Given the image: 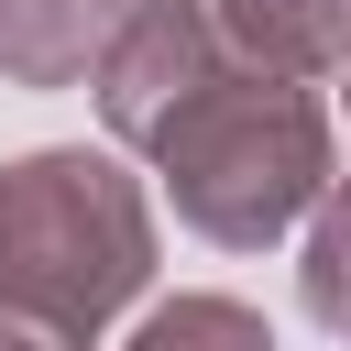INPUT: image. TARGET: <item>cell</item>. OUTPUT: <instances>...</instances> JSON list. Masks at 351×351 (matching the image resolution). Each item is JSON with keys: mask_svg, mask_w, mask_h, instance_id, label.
Listing matches in <instances>:
<instances>
[{"mask_svg": "<svg viewBox=\"0 0 351 351\" xmlns=\"http://www.w3.org/2000/svg\"><path fill=\"white\" fill-rule=\"evenodd\" d=\"M143 154L176 186V219L230 241V252L285 241L329 197V110H318V88L296 66H252V55H219L165 110V132Z\"/></svg>", "mask_w": 351, "mask_h": 351, "instance_id": "obj_2", "label": "cell"}, {"mask_svg": "<svg viewBox=\"0 0 351 351\" xmlns=\"http://www.w3.org/2000/svg\"><path fill=\"white\" fill-rule=\"evenodd\" d=\"M318 11V66H351V0H307Z\"/></svg>", "mask_w": 351, "mask_h": 351, "instance_id": "obj_7", "label": "cell"}, {"mask_svg": "<svg viewBox=\"0 0 351 351\" xmlns=\"http://www.w3.org/2000/svg\"><path fill=\"white\" fill-rule=\"evenodd\" d=\"M143 0H0V77L22 88H66V77H99V55L121 44Z\"/></svg>", "mask_w": 351, "mask_h": 351, "instance_id": "obj_4", "label": "cell"}, {"mask_svg": "<svg viewBox=\"0 0 351 351\" xmlns=\"http://www.w3.org/2000/svg\"><path fill=\"white\" fill-rule=\"evenodd\" d=\"M132 351H274V340H263V318L230 307V296H176V307H154V318L132 329Z\"/></svg>", "mask_w": 351, "mask_h": 351, "instance_id": "obj_5", "label": "cell"}, {"mask_svg": "<svg viewBox=\"0 0 351 351\" xmlns=\"http://www.w3.org/2000/svg\"><path fill=\"white\" fill-rule=\"evenodd\" d=\"M307 318L318 329H351V176H329L318 230H307Z\"/></svg>", "mask_w": 351, "mask_h": 351, "instance_id": "obj_6", "label": "cell"}, {"mask_svg": "<svg viewBox=\"0 0 351 351\" xmlns=\"http://www.w3.org/2000/svg\"><path fill=\"white\" fill-rule=\"evenodd\" d=\"M143 274L154 219L110 154H22L0 176V351H88Z\"/></svg>", "mask_w": 351, "mask_h": 351, "instance_id": "obj_1", "label": "cell"}, {"mask_svg": "<svg viewBox=\"0 0 351 351\" xmlns=\"http://www.w3.org/2000/svg\"><path fill=\"white\" fill-rule=\"evenodd\" d=\"M219 55H230V33H219L208 0H143V11L121 22V44L99 55V110H110V132H121V143H154L165 110H176Z\"/></svg>", "mask_w": 351, "mask_h": 351, "instance_id": "obj_3", "label": "cell"}]
</instances>
